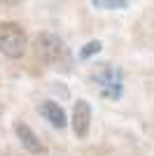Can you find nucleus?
Here are the masks:
<instances>
[{
    "label": "nucleus",
    "instance_id": "5",
    "mask_svg": "<svg viewBox=\"0 0 154 156\" xmlns=\"http://www.w3.org/2000/svg\"><path fill=\"white\" fill-rule=\"evenodd\" d=\"M14 133H16V140H19V144L26 151H31V154H40V151H42V142H40V137L31 130V126H26L24 121H16V124H14Z\"/></svg>",
    "mask_w": 154,
    "mask_h": 156
},
{
    "label": "nucleus",
    "instance_id": "7",
    "mask_svg": "<svg viewBox=\"0 0 154 156\" xmlns=\"http://www.w3.org/2000/svg\"><path fill=\"white\" fill-rule=\"evenodd\" d=\"M96 9H126L128 0H91Z\"/></svg>",
    "mask_w": 154,
    "mask_h": 156
},
{
    "label": "nucleus",
    "instance_id": "9",
    "mask_svg": "<svg viewBox=\"0 0 154 156\" xmlns=\"http://www.w3.org/2000/svg\"><path fill=\"white\" fill-rule=\"evenodd\" d=\"M7 2H21V0H7Z\"/></svg>",
    "mask_w": 154,
    "mask_h": 156
},
{
    "label": "nucleus",
    "instance_id": "4",
    "mask_svg": "<svg viewBox=\"0 0 154 156\" xmlns=\"http://www.w3.org/2000/svg\"><path fill=\"white\" fill-rule=\"evenodd\" d=\"M89 128H91V105L79 98L72 107V133H75L79 140L89 135Z\"/></svg>",
    "mask_w": 154,
    "mask_h": 156
},
{
    "label": "nucleus",
    "instance_id": "1",
    "mask_svg": "<svg viewBox=\"0 0 154 156\" xmlns=\"http://www.w3.org/2000/svg\"><path fill=\"white\" fill-rule=\"evenodd\" d=\"M35 54L45 65L54 68L61 72H70L72 70V56L68 51L65 42L54 33H40L35 37Z\"/></svg>",
    "mask_w": 154,
    "mask_h": 156
},
{
    "label": "nucleus",
    "instance_id": "2",
    "mask_svg": "<svg viewBox=\"0 0 154 156\" xmlns=\"http://www.w3.org/2000/svg\"><path fill=\"white\" fill-rule=\"evenodd\" d=\"M91 82L98 86L103 98L108 100H119L122 98V91H124V75L119 68L110 63H101L96 70L91 72Z\"/></svg>",
    "mask_w": 154,
    "mask_h": 156
},
{
    "label": "nucleus",
    "instance_id": "8",
    "mask_svg": "<svg viewBox=\"0 0 154 156\" xmlns=\"http://www.w3.org/2000/svg\"><path fill=\"white\" fill-rule=\"evenodd\" d=\"M103 49V44H101V40H91V42H86V44L79 49V58L82 61H89L91 56H96L98 51Z\"/></svg>",
    "mask_w": 154,
    "mask_h": 156
},
{
    "label": "nucleus",
    "instance_id": "3",
    "mask_svg": "<svg viewBox=\"0 0 154 156\" xmlns=\"http://www.w3.org/2000/svg\"><path fill=\"white\" fill-rule=\"evenodd\" d=\"M28 47V37H26L24 28L14 21H2L0 23V54L7 58H21Z\"/></svg>",
    "mask_w": 154,
    "mask_h": 156
},
{
    "label": "nucleus",
    "instance_id": "6",
    "mask_svg": "<svg viewBox=\"0 0 154 156\" xmlns=\"http://www.w3.org/2000/svg\"><path fill=\"white\" fill-rule=\"evenodd\" d=\"M40 114L49 121L54 128H65L68 126V117H65V112H63V107L58 103H54V100H45V103H40Z\"/></svg>",
    "mask_w": 154,
    "mask_h": 156
}]
</instances>
